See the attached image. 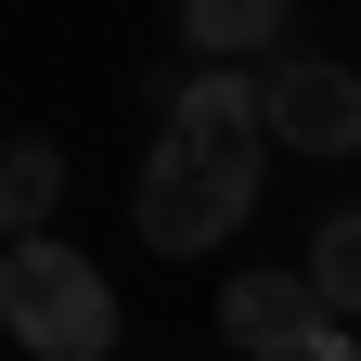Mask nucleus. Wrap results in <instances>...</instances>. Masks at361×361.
Listing matches in <instances>:
<instances>
[{
	"instance_id": "39448f33",
	"label": "nucleus",
	"mask_w": 361,
	"mask_h": 361,
	"mask_svg": "<svg viewBox=\"0 0 361 361\" xmlns=\"http://www.w3.org/2000/svg\"><path fill=\"white\" fill-rule=\"evenodd\" d=\"M284 26H297V0H180V52H207V65H245Z\"/></svg>"
},
{
	"instance_id": "7ed1b4c3",
	"label": "nucleus",
	"mask_w": 361,
	"mask_h": 361,
	"mask_svg": "<svg viewBox=\"0 0 361 361\" xmlns=\"http://www.w3.org/2000/svg\"><path fill=\"white\" fill-rule=\"evenodd\" d=\"M258 129L284 155H361V78L336 52H310V39H258Z\"/></svg>"
},
{
	"instance_id": "0eeeda50",
	"label": "nucleus",
	"mask_w": 361,
	"mask_h": 361,
	"mask_svg": "<svg viewBox=\"0 0 361 361\" xmlns=\"http://www.w3.org/2000/svg\"><path fill=\"white\" fill-rule=\"evenodd\" d=\"M297 271H310V297H323L336 323L361 336V207H336L323 233H310V258H297Z\"/></svg>"
},
{
	"instance_id": "f257e3e1",
	"label": "nucleus",
	"mask_w": 361,
	"mask_h": 361,
	"mask_svg": "<svg viewBox=\"0 0 361 361\" xmlns=\"http://www.w3.org/2000/svg\"><path fill=\"white\" fill-rule=\"evenodd\" d=\"M258 155H219V142H194V129H155V155H142V180H129V219H142V245L155 258H207L219 233H245L258 219Z\"/></svg>"
},
{
	"instance_id": "20e7f679",
	"label": "nucleus",
	"mask_w": 361,
	"mask_h": 361,
	"mask_svg": "<svg viewBox=\"0 0 361 361\" xmlns=\"http://www.w3.org/2000/svg\"><path fill=\"white\" fill-rule=\"evenodd\" d=\"M219 336L245 361H336L348 348V323L310 297V271H233L219 284Z\"/></svg>"
},
{
	"instance_id": "423d86ee",
	"label": "nucleus",
	"mask_w": 361,
	"mask_h": 361,
	"mask_svg": "<svg viewBox=\"0 0 361 361\" xmlns=\"http://www.w3.org/2000/svg\"><path fill=\"white\" fill-rule=\"evenodd\" d=\"M52 207H65V155L39 142V129H26V142H0V233H39Z\"/></svg>"
},
{
	"instance_id": "f03ea898",
	"label": "nucleus",
	"mask_w": 361,
	"mask_h": 361,
	"mask_svg": "<svg viewBox=\"0 0 361 361\" xmlns=\"http://www.w3.org/2000/svg\"><path fill=\"white\" fill-rule=\"evenodd\" d=\"M0 323L39 361H104L116 348V284L39 219V233H0Z\"/></svg>"
}]
</instances>
